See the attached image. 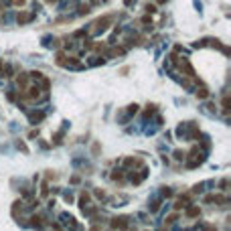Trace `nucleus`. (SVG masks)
Instances as JSON below:
<instances>
[{
    "mask_svg": "<svg viewBox=\"0 0 231 231\" xmlns=\"http://www.w3.org/2000/svg\"><path fill=\"white\" fill-rule=\"evenodd\" d=\"M197 95H199V97H207V89H201V91H197Z\"/></svg>",
    "mask_w": 231,
    "mask_h": 231,
    "instance_id": "1",
    "label": "nucleus"
}]
</instances>
